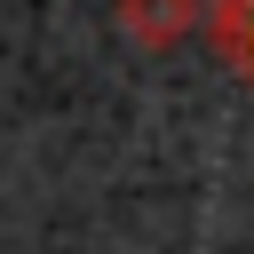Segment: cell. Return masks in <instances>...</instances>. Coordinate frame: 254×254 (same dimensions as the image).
Instances as JSON below:
<instances>
[{"mask_svg":"<svg viewBox=\"0 0 254 254\" xmlns=\"http://www.w3.org/2000/svg\"><path fill=\"white\" fill-rule=\"evenodd\" d=\"M198 16H206V0H119V24L135 48H175L198 32Z\"/></svg>","mask_w":254,"mask_h":254,"instance_id":"6da1fadb","label":"cell"}]
</instances>
